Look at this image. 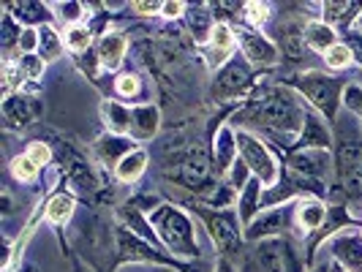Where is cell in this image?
<instances>
[{"label": "cell", "mask_w": 362, "mask_h": 272, "mask_svg": "<svg viewBox=\"0 0 362 272\" xmlns=\"http://www.w3.org/2000/svg\"><path fill=\"white\" fill-rule=\"evenodd\" d=\"M115 90L120 98H139L142 95V79L136 73H120L115 82Z\"/></svg>", "instance_id": "cell-30"}, {"label": "cell", "mask_w": 362, "mask_h": 272, "mask_svg": "<svg viewBox=\"0 0 362 272\" xmlns=\"http://www.w3.org/2000/svg\"><path fill=\"white\" fill-rule=\"evenodd\" d=\"M284 166H286L289 172H294V175H300V177L327 182L329 169H332L335 163H332L329 150H297V153H291V155L284 158Z\"/></svg>", "instance_id": "cell-9"}, {"label": "cell", "mask_w": 362, "mask_h": 272, "mask_svg": "<svg viewBox=\"0 0 362 272\" xmlns=\"http://www.w3.org/2000/svg\"><path fill=\"white\" fill-rule=\"evenodd\" d=\"M329 207L316 196H303L297 199V229L303 232V237H313L322 226L327 223Z\"/></svg>", "instance_id": "cell-18"}, {"label": "cell", "mask_w": 362, "mask_h": 272, "mask_svg": "<svg viewBox=\"0 0 362 272\" xmlns=\"http://www.w3.org/2000/svg\"><path fill=\"white\" fill-rule=\"evenodd\" d=\"M182 19H185L194 41H197V47H207V41H210L213 30H216V17H213L210 6L207 3H191Z\"/></svg>", "instance_id": "cell-19"}, {"label": "cell", "mask_w": 362, "mask_h": 272, "mask_svg": "<svg viewBox=\"0 0 362 272\" xmlns=\"http://www.w3.org/2000/svg\"><path fill=\"white\" fill-rule=\"evenodd\" d=\"M235 49H237V38H235V28L232 25H223V22H218L216 30H213V36L207 41V47H204V57H207V66L218 71V69H223L232 57H235Z\"/></svg>", "instance_id": "cell-13"}, {"label": "cell", "mask_w": 362, "mask_h": 272, "mask_svg": "<svg viewBox=\"0 0 362 272\" xmlns=\"http://www.w3.org/2000/svg\"><path fill=\"white\" fill-rule=\"evenodd\" d=\"M256 71L254 66L235 54L223 69H218L210 88H207V101L210 104H237L240 98H248L256 88Z\"/></svg>", "instance_id": "cell-4"}, {"label": "cell", "mask_w": 362, "mask_h": 272, "mask_svg": "<svg viewBox=\"0 0 362 272\" xmlns=\"http://www.w3.org/2000/svg\"><path fill=\"white\" fill-rule=\"evenodd\" d=\"M332 145H335V142H332L329 126L322 120V114H319V112L308 109L305 123H303V131L297 134V139H294V145L289 147V153H286V155L297 153V150H329Z\"/></svg>", "instance_id": "cell-12"}, {"label": "cell", "mask_w": 362, "mask_h": 272, "mask_svg": "<svg viewBox=\"0 0 362 272\" xmlns=\"http://www.w3.org/2000/svg\"><path fill=\"white\" fill-rule=\"evenodd\" d=\"M346 38V47L351 49V54H354V60L362 66V33L357 30V28H351V30H346L344 33Z\"/></svg>", "instance_id": "cell-35"}, {"label": "cell", "mask_w": 362, "mask_h": 272, "mask_svg": "<svg viewBox=\"0 0 362 272\" xmlns=\"http://www.w3.org/2000/svg\"><path fill=\"white\" fill-rule=\"evenodd\" d=\"M163 3H131V11L134 14H145V17H150V14H161Z\"/></svg>", "instance_id": "cell-37"}, {"label": "cell", "mask_w": 362, "mask_h": 272, "mask_svg": "<svg viewBox=\"0 0 362 272\" xmlns=\"http://www.w3.org/2000/svg\"><path fill=\"white\" fill-rule=\"evenodd\" d=\"M294 229H297V201H289V204H281V207L262 210L243 229V240L259 242V240H270V237L291 235Z\"/></svg>", "instance_id": "cell-7"}, {"label": "cell", "mask_w": 362, "mask_h": 272, "mask_svg": "<svg viewBox=\"0 0 362 272\" xmlns=\"http://www.w3.org/2000/svg\"><path fill=\"white\" fill-rule=\"evenodd\" d=\"M332 261H338L349 272H362V235L360 229H344L325 242Z\"/></svg>", "instance_id": "cell-10"}, {"label": "cell", "mask_w": 362, "mask_h": 272, "mask_svg": "<svg viewBox=\"0 0 362 272\" xmlns=\"http://www.w3.org/2000/svg\"><path fill=\"white\" fill-rule=\"evenodd\" d=\"M6 11H14V19H17L22 28H44V25H52L54 22V11L49 3H8Z\"/></svg>", "instance_id": "cell-20"}, {"label": "cell", "mask_w": 362, "mask_h": 272, "mask_svg": "<svg viewBox=\"0 0 362 272\" xmlns=\"http://www.w3.org/2000/svg\"><path fill=\"white\" fill-rule=\"evenodd\" d=\"M360 235H362V226H360Z\"/></svg>", "instance_id": "cell-41"}, {"label": "cell", "mask_w": 362, "mask_h": 272, "mask_svg": "<svg viewBox=\"0 0 362 272\" xmlns=\"http://www.w3.org/2000/svg\"><path fill=\"white\" fill-rule=\"evenodd\" d=\"M126 52L128 38L123 33H117V30L101 33L98 44H95V54H98V63H101L104 71H117L123 66V60H126Z\"/></svg>", "instance_id": "cell-17"}, {"label": "cell", "mask_w": 362, "mask_h": 272, "mask_svg": "<svg viewBox=\"0 0 362 272\" xmlns=\"http://www.w3.org/2000/svg\"><path fill=\"white\" fill-rule=\"evenodd\" d=\"M194 215L199 218L202 223H204V229H207V235L213 240V245L218 248V254L223 256V259H232L237 254V248H240V240H243V232H240V215H237V210H213V207H207V204H191L188 207Z\"/></svg>", "instance_id": "cell-5"}, {"label": "cell", "mask_w": 362, "mask_h": 272, "mask_svg": "<svg viewBox=\"0 0 362 272\" xmlns=\"http://www.w3.org/2000/svg\"><path fill=\"white\" fill-rule=\"evenodd\" d=\"M63 49H66V41H63V36L54 30L52 25L38 28V57H41L44 63H54V60H60Z\"/></svg>", "instance_id": "cell-25"}, {"label": "cell", "mask_w": 362, "mask_h": 272, "mask_svg": "<svg viewBox=\"0 0 362 272\" xmlns=\"http://www.w3.org/2000/svg\"><path fill=\"white\" fill-rule=\"evenodd\" d=\"M362 14V3L357 0H329L322 3V22H327L332 30H351Z\"/></svg>", "instance_id": "cell-16"}, {"label": "cell", "mask_w": 362, "mask_h": 272, "mask_svg": "<svg viewBox=\"0 0 362 272\" xmlns=\"http://www.w3.org/2000/svg\"><path fill=\"white\" fill-rule=\"evenodd\" d=\"M156 235L161 240V245L172 256H180L188 261H197L199 259V240H197V229H194V220L191 215L172 204V201H161L153 213H147Z\"/></svg>", "instance_id": "cell-2"}, {"label": "cell", "mask_w": 362, "mask_h": 272, "mask_svg": "<svg viewBox=\"0 0 362 272\" xmlns=\"http://www.w3.org/2000/svg\"><path fill=\"white\" fill-rule=\"evenodd\" d=\"M54 11V17L60 19L63 25H69V28H74V25H82V17H85V3H49Z\"/></svg>", "instance_id": "cell-28"}, {"label": "cell", "mask_w": 362, "mask_h": 272, "mask_svg": "<svg viewBox=\"0 0 362 272\" xmlns=\"http://www.w3.org/2000/svg\"><path fill=\"white\" fill-rule=\"evenodd\" d=\"M262 191H264V185H262V180H256V177H251L248 185L240 191V199H237V215H240L243 229H245V226H248V223L262 213Z\"/></svg>", "instance_id": "cell-22"}, {"label": "cell", "mask_w": 362, "mask_h": 272, "mask_svg": "<svg viewBox=\"0 0 362 272\" xmlns=\"http://www.w3.org/2000/svg\"><path fill=\"white\" fill-rule=\"evenodd\" d=\"M136 145H134V139H128V136H117V134H104V136H98L95 139V145H93V155L98 158L101 166H109V169H117V163L126 158L128 153H134Z\"/></svg>", "instance_id": "cell-15"}, {"label": "cell", "mask_w": 362, "mask_h": 272, "mask_svg": "<svg viewBox=\"0 0 362 272\" xmlns=\"http://www.w3.org/2000/svg\"><path fill=\"white\" fill-rule=\"evenodd\" d=\"M213 272H235V267H232V259H223L221 256V261L216 264V270Z\"/></svg>", "instance_id": "cell-38"}, {"label": "cell", "mask_w": 362, "mask_h": 272, "mask_svg": "<svg viewBox=\"0 0 362 272\" xmlns=\"http://www.w3.org/2000/svg\"><path fill=\"white\" fill-rule=\"evenodd\" d=\"M237 158H240V153H237V134L232 131V126L218 128L216 136H213V172L223 180L232 172Z\"/></svg>", "instance_id": "cell-14"}, {"label": "cell", "mask_w": 362, "mask_h": 272, "mask_svg": "<svg viewBox=\"0 0 362 272\" xmlns=\"http://www.w3.org/2000/svg\"><path fill=\"white\" fill-rule=\"evenodd\" d=\"M344 107L351 112V114H357L362 120V88L360 85H349L344 93Z\"/></svg>", "instance_id": "cell-34"}, {"label": "cell", "mask_w": 362, "mask_h": 272, "mask_svg": "<svg viewBox=\"0 0 362 272\" xmlns=\"http://www.w3.org/2000/svg\"><path fill=\"white\" fill-rule=\"evenodd\" d=\"M147 161H150V153L142 150V147H136L134 153H128L126 158L117 163V169H115L117 182L131 185V182L142 180V175H145V169H147Z\"/></svg>", "instance_id": "cell-23"}, {"label": "cell", "mask_w": 362, "mask_h": 272, "mask_svg": "<svg viewBox=\"0 0 362 272\" xmlns=\"http://www.w3.org/2000/svg\"><path fill=\"white\" fill-rule=\"evenodd\" d=\"M11 175H14V180L19 182H33L38 177V166L28 155H17L14 161H11Z\"/></svg>", "instance_id": "cell-31"}, {"label": "cell", "mask_w": 362, "mask_h": 272, "mask_svg": "<svg viewBox=\"0 0 362 272\" xmlns=\"http://www.w3.org/2000/svg\"><path fill=\"white\" fill-rule=\"evenodd\" d=\"M25 155H28L30 161L36 163L38 169H41V166H47V163L52 161V150H49V145H47V142H30Z\"/></svg>", "instance_id": "cell-33"}, {"label": "cell", "mask_w": 362, "mask_h": 272, "mask_svg": "<svg viewBox=\"0 0 362 272\" xmlns=\"http://www.w3.org/2000/svg\"><path fill=\"white\" fill-rule=\"evenodd\" d=\"M235 38L237 47L243 57L254 66L256 71H267V69H275L281 63V52H278V44L267 38L262 30H251L245 25H235Z\"/></svg>", "instance_id": "cell-8"}, {"label": "cell", "mask_w": 362, "mask_h": 272, "mask_svg": "<svg viewBox=\"0 0 362 272\" xmlns=\"http://www.w3.org/2000/svg\"><path fill=\"white\" fill-rule=\"evenodd\" d=\"M329 272H349V270H346V267H341L338 261H332V259H329Z\"/></svg>", "instance_id": "cell-39"}, {"label": "cell", "mask_w": 362, "mask_h": 272, "mask_svg": "<svg viewBox=\"0 0 362 272\" xmlns=\"http://www.w3.org/2000/svg\"><path fill=\"white\" fill-rule=\"evenodd\" d=\"M185 11H188V3H175V0H169V3H163L161 17L169 19V22H175V19L185 17Z\"/></svg>", "instance_id": "cell-36"}, {"label": "cell", "mask_w": 362, "mask_h": 272, "mask_svg": "<svg viewBox=\"0 0 362 272\" xmlns=\"http://www.w3.org/2000/svg\"><path fill=\"white\" fill-rule=\"evenodd\" d=\"M354 28H357V30L362 33V14H360V19H357V25H354Z\"/></svg>", "instance_id": "cell-40"}, {"label": "cell", "mask_w": 362, "mask_h": 272, "mask_svg": "<svg viewBox=\"0 0 362 272\" xmlns=\"http://www.w3.org/2000/svg\"><path fill=\"white\" fill-rule=\"evenodd\" d=\"M286 88L297 93L303 101H308L313 112H319L329 126L338 123V112L344 107L346 79L341 76H329L325 71H303L286 79Z\"/></svg>", "instance_id": "cell-3"}, {"label": "cell", "mask_w": 362, "mask_h": 272, "mask_svg": "<svg viewBox=\"0 0 362 272\" xmlns=\"http://www.w3.org/2000/svg\"><path fill=\"white\" fill-rule=\"evenodd\" d=\"M251 177H254V175H251V169L245 166V161H243V158H237V163L232 166V172H229L223 180L232 182V188H235V191H243V188L248 185V180H251Z\"/></svg>", "instance_id": "cell-32"}, {"label": "cell", "mask_w": 362, "mask_h": 272, "mask_svg": "<svg viewBox=\"0 0 362 272\" xmlns=\"http://www.w3.org/2000/svg\"><path fill=\"white\" fill-rule=\"evenodd\" d=\"M74 207H76V199H74L71 194L60 191V194H52L49 201L44 204V218L49 223H54V226H66L74 215Z\"/></svg>", "instance_id": "cell-24"}, {"label": "cell", "mask_w": 362, "mask_h": 272, "mask_svg": "<svg viewBox=\"0 0 362 272\" xmlns=\"http://www.w3.org/2000/svg\"><path fill=\"white\" fill-rule=\"evenodd\" d=\"M308 109L303 98L286 85H256L254 93L245 98L240 112L232 114L229 126L254 131L262 128L267 136H297L303 131Z\"/></svg>", "instance_id": "cell-1"}, {"label": "cell", "mask_w": 362, "mask_h": 272, "mask_svg": "<svg viewBox=\"0 0 362 272\" xmlns=\"http://www.w3.org/2000/svg\"><path fill=\"white\" fill-rule=\"evenodd\" d=\"M303 38H305V47L319 54H325L327 49H332L335 44H341V41H338V30H332L322 19L305 22V25H303Z\"/></svg>", "instance_id": "cell-21"}, {"label": "cell", "mask_w": 362, "mask_h": 272, "mask_svg": "<svg viewBox=\"0 0 362 272\" xmlns=\"http://www.w3.org/2000/svg\"><path fill=\"white\" fill-rule=\"evenodd\" d=\"M63 41H66V49L69 52L85 54L93 49V30L88 25H74V28H66Z\"/></svg>", "instance_id": "cell-26"}, {"label": "cell", "mask_w": 362, "mask_h": 272, "mask_svg": "<svg viewBox=\"0 0 362 272\" xmlns=\"http://www.w3.org/2000/svg\"><path fill=\"white\" fill-rule=\"evenodd\" d=\"M322 57H325L327 69H332V71L349 69V66L354 63V54H351V49H349L346 44H335V47H332V49H327Z\"/></svg>", "instance_id": "cell-29"}, {"label": "cell", "mask_w": 362, "mask_h": 272, "mask_svg": "<svg viewBox=\"0 0 362 272\" xmlns=\"http://www.w3.org/2000/svg\"><path fill=\"white\" fill-rule=\"evenodd\" d=\"M235 134H237V153L245 161V166L251 169V175H254L256 180H262L264 188H270V185H275V182L281 180V166L275 161L270 145L259 134L245 131V128H237Z\"/></svg>", "instance_id": "cell-6"}, {"label": "cell", "mask_w": 362, "mask_h": 272, "mask_svg": "<svg viewBox=\"0 0 362 272\" xmlns=\"http://www.w3.org/2000/svg\"><path fill=\"white\" fill-rule=\"evenodd\" d=\"M38 114H41V101L30 98L25 90L8 93L3 98V120L8 128H22L25 131L33 120H38Z\"/></svg>", "instance_id": "cell-11"}, {"label": "cell", "mask_w": 362, "mask_h": 272, "mask_svg": "<svg viewBox=\"0 0 362 272\" xmlns=\"http://www.w3.org/2000/svg\"><path fill=\"white\" fill-rule=\"evenodd\" d=\"M270 6L267 3H245L243 8V25L251 30H262L270 22Z\"/></svg>", "instance_id": "cell-27"}]
</instances>
